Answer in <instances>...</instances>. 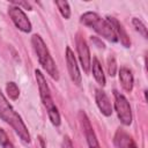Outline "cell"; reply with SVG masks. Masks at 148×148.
Instances as JSON below:
<instances>
[{
    "mask_svg": "<svg viewBox=\"0 0 148 148\" xmlns=\"http://www.w3.org/2000/svg\"><path fill=\"white\" fill-rule=\"evenodd\" d=\"M0 118L13 127L15 133L21 138L23 142L25 143L30 142L29 131L24 125L21 116L13 109V106L9 104V102L6 99V97L1 91H0Z\"/></svg>",
    "mask_w": 148,
    "mask_h": 148,
    "instance_id": "obj_1",
    "label": "cell"
},
{
    "mask_svg": "<svg viewBox=\"0 0 148 148\" xmlns=\"http://www.w3.org/2000/svg\"><path fill=\"white\" fill-rule=\"evenodd\" d=\"M35 75H36V80H37V84H38V89H39V95H40V99L43 102V105L45 106L49 118L52 123V125L54 126H59L61 120H60V114L59 111L52 99L51 92H50V88L47 86V82L43 75V73L39 69L35 71Z\"/></svg>",
    "mask_w": 148,
    "mask_h": 148,
    "instance_id": "obj_2",
    "label": "cell"
},
{
    "mask_svg": "<svg viewBox=\"0 0 148 148\" xmlns=\"http://www.w3.org/2000/svg\"><path fill=\"white\" fill-rule=\"evenodd\" d=\"M31 44L34 46V50L37 54V58H38V61L39 64L42 65V67L47 72V74L54 79V80H58L59 79V73H58V68L56 66V62L54 60L52 59L50 52H49V49L46 47L44 40L42 39V37L39 35H32L31 37Z\"/></svg>",
    "mask_w": 148,
    "mask_h": 148,
    "instance_id": "obj_3",
    "label": "cell"
},
{
    "mask_svg": "<svg viewBox=\"0 0 148 148\" xmlns=\"http://www.w3.org/2000/svg\"><path fill=\"white\" fill-rule=\"evenodd\" d=\"M80 21L82 24L94 29L98 35H101L105 39H108L110 42H117L118 40L111 24L109 23V21L106 18H102L98 14L92 13V12H87L81 16Z\"/></svg>",
    "mask_w": 148,
    "mask_h": 148,
    "instance_id": "obj_4",
    "label": "cell"
},
{
    "mask_svg": "<svg viewBox=\"0 0 148 148\" xmlns=\"http://www.w3.org/2000/svg\"><path fill=\"white\" fill-rule=\"evenodd\" d=\"M113 95H114V109L120 123L125 126H130L132 124L133 117H132V111H131L128 101L124 95H121L117 90L113 91Z\"/></svg>",
    "mask_w": 148,
    "mask_h": 148,
    "instance_id": "obj_5",
    "label": "cell"
},
{
    "mask_svg": "<svg viewBox=\"0 0 148 148\" xmlns=\"http://www.w3.org/2000/svg\"><path fill=\"white\" fill-rule=\"evenodd\" d=\"M8 14L14 22V24L23 32H30L31 31V23L28 20L24 12L17 7V6H10L8 8Z\"/></svg>",
    "mask_w": 148,
    "mask_h": 148,
    "instance_id": "obj_6",
    "label": "cell"
},
{
    "mask_svg": "<svg viewBox=\"0 0 148 148\" xmlns=\"http://www.w3.org/2000/svg\"><path fill=\"white\" fill-rule=\"evenodd\" d=\"M79 118H80L81 126L83 128V132H84V135H86V140H87V143H88L89 148H101L99 143L97 141L96 134H95V132L92 130V126L90 124V120L87 117L86 112L84 111H80L79 112Z\"/></svg>",
    "mask_w": 148,
    "mask_h": 148,
    "instance_id": "obj_7",
    "label": "cell"
},
{
    "mask_svg": "<svg viewBox=\"0 0 148 148\" xmlns=\"http://www.w3.org/2000/svg\"><path fill=\"white\" fill-rule=\"evenodd\" d=\"M76 49H77V53H79V59L81 62V66L84 71V73H89L90 69V52H89V47L87 45V42L83 39V37H81L80 34L76 35Z\"/></svg>",
    "mask_w": 148,
    "mask_h": 148,
    "instance_id": "obj_8",
    "label": "cell"
},
{
    "mask_svg": "<svg viewBox=\"0 0 148 148\" xmlns=\"http://www.w3.org/2000/svg\"><path fill=\"white\" fill-rule=\"evenodd\" d=\"M66 62H67V68H68V73H69L71 80L76 86H80V83H81V74H80L79 66L76 64V59L74 57V53H73V51L71 50L69 46L66 47Z\"/></svg>",
    "mask_w": 148,
    "mask_h": 148,
    "instance_id": "obj_9",
    "label": "cell"
},
{
    "mask_svg": "<svg viewBox=\"0 0 148 148\" xmlns=\"http://www.w3.org/2000/svg\"><path fill=\"white\" fill-rule=\"evenodd\" d=\"M113 142L117 148H138L134 140L132 139V136L121 128H119L116 132Z\"/></svg>",
    "mask_w": 148,
    "mask_h": 148,
    "instance_id": "obj_10",
    "label": "cell"
},
{
    "mask_svg": "<svg viewBox=\"0 0 148 148\" xmlns=\"http://www.w3.org/2000/svg\"><path fill=\"white\" fill-rule=\"evenodd\" d=\"M95 98H96V104L98 106V109L101 110V112L109 117L112 114V105H111V102L109 99V97L106 96V94L101 90V89H97L96 90V94H95Z\"/></svg>",
    "mask_w": 148,
    "mask_h": 148,
    "instance_id": "obj_11",
    "label": "cell"
},
{
    "mask_svg": "<svg viewBox=\"0 0 148 148\" xmlns=\"http://www.w3.org/2000/svg\"><path fill=\"white\" fill-rule=\"evenodd\" d=\"M106 20L109 21V23L111 24L116 36H117V39L120 40V43L125 46V47H130L131 46V40H130V37L127 36L125 29L123 28V25L114 18V17H106Z\"/></svg>",
    "mask_w": 148,
    "mask_h": 148,
    "instance_id": "obj_12",
    "label": "cell"
},
{
    "mask_svg": "<svg viewBox=\"0 0 148 148\" xmlns=\"http://www.w3.org/2000/svg\"><path fill=\"white\" fill-rule=\"evenodd\" d=\"M119 81L126 91H128V92L132 91L134 79H133V74H132L131 69H128L126 67H121L119 69Z\"/></svg>",
    "mask_w": 148,
    "mask_h": 148,
    "instance_id": "obj_13",
    "label": "cell"
},
{
    "mask_svg": "<svg viewBox=\"0 0 148 148\" xmlns=\"http://www.w3.org/2000/svg\"><path fill=\"white\" fill-rule=\"evenodd\" d=\"M92 75H94L95 80L101 86L105 84V75L103 73V68H102V66H101V64H99L97 58L92 59Z\"/></svg>",
    "mask_w": 148,
    "mask_h": 148,
    "instance_id": "obj_14",
    "label": "cell"
},
{
    "mask_svg": "<svg viewBox=\"0 0 148 148\" xmlns=\"http://www.w3.org/2000/svg\"><path fill=\"white\" fill-rule=\"evenodd\" d=\"M6 91L12 99H17L20 96V89L15 82H8L6 86Z\"/></svg>",
    "mask_w": 148,
    "mask_h": 148,
    "instance_id": "obj_15",
    "label": "cell"
},
{
    "mask_svg": "<svg viewBox=\"0 0 148 148\" xmlns=\"http://www.w3.org/2000/svg\"><path fill=\"white\" fill-rule=\"evenodd\" d=\"M60 14L65 17V18H69L71 17V8H69V5L67 1H57L56 2Z\"/></svg>",
    "mask_w": 148,
    "mask_h": 148,
    "instance_id": "obj_16",
    "label": "cell"
},
{
    "mask_svg": "<svg viewBox=\"0 0 148 148\" xmlns=\"http://www.w3.org/2000/svg\"><path fill=\"white\" fill-rule=\"evenodd\" d=\"M132 23H133L135 30L139 31V34H141L143 38H147V28H146V25L142 23V21L139 20V18H136V17H134V18L132 20Z\"/></svg>",
    "mask_w": 148,
    "mask_h": 148,
    "instance_id": "obj_17",
    "label": "cell"
},
{
    "mask_svg": "<svg viewBox=\"0 0 148 148\" xmlns=\"http://www.w3.org/2000/svg\"><path fill=\"white\" fill-rule=\"evenodd\" d=\"M0 145L2 146V148H15L14 145L9 141L7 133L2 128H0Z\"/></svg>",
    "mask_w": 148,
    "mask_h": 148,
    "instance_id": "obj_18",
    "label": "cell"
},
{
    "mask_svg": "<svg viewBox=\"0 0 148 148\" xmlns=\"http://www.w3.org/2000/svg\"><path fill=\"white\" fill-rule=\"evenodd\" d=\"M108 72L110 76H114L116 72H117V65H116V60L112 56H110L108 58Z\"/></svg>",
    "mask_w": 148,
    "mask_h": 148,
    "instance_id": "obj_19",
    "label": "cell"
},
{
    "mask_svg": "<svg viewBox=\"0 0 148 148\" xmlns=\"http://www.w3.org/2000/svg\"><path fill=\"white\" fill-rule=\"evenodd\" d=\"M62 148H74L73 143H72V141H71V139L68 136L64 138V140H62Z\"/></svg>",
    "mask_w": 148,
    "mask_h": 148,
    "instance_id": "obj_20",
    "label": "cell"
},
{
    "mask_svg": "<svg viewBox=\"0 0 148 148\" xmlns=\"http://www.w3.org/2000/svg\"><path fill=\"white\" fill-rule=\"evenodd\" d=\"M38 139H39V142H40V146H42V148H46V146H45V142H44V139H43L42 136H39Z\"/></svg>",
    "mask_w": 148,
    "mask_h": 148,
    "instance_id": "obj_21",
    "label": "cell"
}]
</instances>
